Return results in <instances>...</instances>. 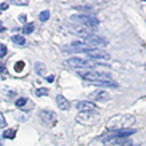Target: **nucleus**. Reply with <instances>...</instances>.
I'll list each match as a JSON object with an SVG mask.
<instances>
[{
    "label": "nucleus",
    "instance_id": "5",
    "mask_svg": "<svg viewBox=\"0 0 146 146\" xmlns=\"http://www.w3.org/2000/svg\"><path fill=\"white\" fill-rule=\"evenodd\" d=\"M70 19L82 26H86L89 27H93L100 24V20L97 17L89 15H73L72 17H70Z\"/></svg>",
    "mask_w": 146,
    "mask_h": 146
},
{
    "label": "nucleus",
    "instance_id": "17",
    "mask_svg": "<svg viewBox=\"0 0 146 146\" xmlns=\"http://www.w3.org/2000/svg\"><path fill=\"white\" fill-rule=\"evenodd\" d=\"M50 17V13L48 10H45V11H42L40 14H39V19L42 21V22H46Z\"/></svg>",
    "mask_w": 146,
    "mask_h": 146
},
{
    "label": "nucleus",
    "instance_id": "28",
    "mask_svg": "<svg viewBox=\"0 0 146 146\" xmlns=\"http://www.w3.org/2000/svg\"><path fill=\"white\" fill-rule=\"evenodd\" d=\"M4 70H5V67H4V65H3V63L0 62V73H2Z\"/></svg>",
    "mask_w": 146,
    "mask_h": 146
},
{
    "label": "nucleus",
    "instance_id": "22",
    "mask_svg": "<svg viewBox=\"0 0 146 146\" xmlns=\"http://www.w3.org/2000/svg\"><path fill=\"white\" fill-rule=\"evenodd\" d=\"M12 5H17V6H27L29 4V1H18V0H16V1H11Z\"/></svg>",
    "mask_w": 146,
    "mask_h": 146
},
{
    "label": "nucleus",
    "instance_id": "23",
    "mask_svg": "<svg viewBox=\"0 0 146 146\" xmlns=\"http://www.w3.org/2000/svg\"><path fill=\"white\" fill-rule=\"evenodd\" d=\"M6 125H7V122H6V120H5V117L3 114L0 112V128H4Z\"/></svg>",
    "mask_w": 146,
    "mask_h": 146
},
{
    "label": "nucleus",
    "instance_id": "18",
    "mask_svg": "<svg viewBox=\"0 0 146 146\" xmlns=\"http://www.w3.org/2000/svg\"><path fill=\"white\" fill-rule=\"evenodd\" d=\"M36 95L38 97L40 96H48V90L47 88H40L36 90Z\"/></svg>",
    "mask_w": 146,
    "mask_h": 146
},
{
    "label": "nucleus",
    "instance_id": "9",
    "mask_svg": "<svg viewBox=\"0 0 146 146\" xmlns=\"http://www.w3.org/2000/svg\"><path fill=\"white\" fill-rule=\"evenodd\" d=\"M76 108L80 110V111H94L97 108L96 104L89 102V100H81L76 104Z\"/></svg>",
    "mask_w": 146,
    "mask_h": 146
},
{
    "label": "nucleus",
    "instance_id": "20",
    "mask_svg": "<svg viewBox=\"0 0 146 146\" xmlns=\"http://www.w3.org/2000/svg\"><path fill=\"white\" fill-rule=\"evenodd\" d=\"M7 48L6 45L0 43V58H3L7 55Z\"/></svg>",
    "mask_w": 146,
    "mask_h": 146
},
{
    "label": "nucleus",
    "instance_id": "6",
    "mask_svg": "<svg viewBox=\"0 0 146 146\" xmlns=\"http://www.w3.org/2000/svg\"><path fill=\"white\" fill-rule=\"evenodd\" d=\"M70 31L71 33L75 34L77 36H82V38H89V36H93L94 34V29H92L91 27H86V26H72L70 27Z\"/></svg>",
    "mask_w": 146,
    "mask_h": 146
},
{
    "label": "nucleus",
    "instance_id": "3",
    "mask_svg": "<svg viewBox=\"0 0 146 146\" xmlns=\"http://www.w3.org/2000/svg\"><path fill=\"white\" fill-rule=\"evenodd\" d=\"M100 116L95 111H80L76 116V121L84 126H93L100 121Z\"/></svg>",
    "mask_w": 146,
    "mask_h": 146
},
{
    "label": "nucleus",
    "instance_id": "19",
    "mask_svg": "<svg viewBox=\"0 0 146 146\" xmlns=\"http://www.w3.org/2000/svg\"><path fill=\"white\" fill-rule=\"evenodd\" d=\"M25 67V63L23 62V61H18L16 63V65L15 67H14V68H15V70L17 72H21L23 70V68H24Z\"/></svg>",
    "mask_w": 146,
    "mask_h": 146
},
{
    "label": "nucleus",
    "instance_id": "7",
    "mask_svg": "<svg viewBox=\"0 0 146 146\" xmlns=\"http://www.w3.org/2000/svg\"><path fill=\"white\" fill-rule=\"evenodd\" d=\"M87 56L91 58H95V59H103V60H109L111 58L110 54L107 53L104 50H100L99 48H91L89 49L88 51L85 53Z\"/></svg>",
    "mask_w": 146,
    "mask_h": 146
},
{
    "label": "nucleus",
    "instance_id": "13",
    "mask_svg": "<svg viewBox=\"0 0 146 146\" xmlns=\"http://www.w3.org/2000/svg\"><path fill=\"white\" fill-rule=\"evenodd\" d=\"M35 70L39 76H43L46 72V66L41 62H36L35 64Z\"/></svg>",
    "mask_w": 146,
    "mask_h": 146
},
{
    "label": "nucleus",
    "instance_id": "26",
    "mask_svg": "<svg viewBox=\"0 0 146 146\" xmlns=\"http://www.w3.org/2000/svg\"><path fill=\"white\" fill-rule=\"evenodd\" d=\"M8 8V5L7 3H2L1 4V9L2 10H6V9Z\"/></svg>",
    "mask_w": 146,
    "mask_h": 146
},
{
    "label": "nucleus",
    "instance_id": "2",
    "mask_svg": "<svg viewBox=\"0 0 146 146\" xmlns=\"http://www.w3.org/2000/svg\"><path fill=\"white\" fill-rule=\"evenodd\" d=\"M64 64L72 68H86V70H93L98 66H106L102 63H97L89 59L81 58H71L64 61Z\"/></svg>",
    "mask_w": 146,
    "mask_h": 146
},
{
    "label": "nucleus",
    "instance_id": "12",
    "mask_svg": "<svg viewBox=\"0 0 146 146\" xmlns=\"http://www.w3.org/2000/svg\"><path fill=\"white\" fill-rule=\"evenodd\" d=\"M93 85H96V86H104V87H117L118 85L115 83V82H113L112 80H100V81H95V82H92Z\"/></svg>",
    "mask_w": 146,
    "mask_h": 146
},
{
    "label": "nucleus",
    "instance_id": "15",
    "mask_svg": "<svg viewBox=\"0 0 146 146\" xmlns=\"http://www.w3.org/2000/svg\"><path fill=\"white\" fill-rule=\"evenodd\" d=\"M3 137L5 139H9V140H13L16 137V131L12 130V129H8L7 131H4Z\"/></svg>",
    "mask_w": 146,
    "mask_h": 146
},
{
    "label": "nucleus",
    "instance_id": "4",
    "mask_svg": "<svg viewBox=\"0 0 146 146\" xmlns=\"http://www.w3.org/2000/svg\"><path fill=\"white\" fill-rule=\"evenodd\" d=\"M79 75L84 79L85 80H88L90 82H95V81H100V80H111V74L108 72H103V71H96V70H91V71H85V72H78Z\"/></svg>",
    "mask_w": 146,
    "mask_h": 146
},
{
    "label": "nucleus",
    "instance_id": "27",
    "mask_svg": "<svg viewBox=\"0 0 146 146\" xmlns=\"http://www.w3.org/2000/svg\"><path fill=\"white\" fill-rule=\"evenodd\" d=\"M5 30H6V27H3V22L0 20V32H4Z\"/></svg>",
    "mask_w": 146,
    "mask_h": 146
},
{
    "label": "nucleus",
    "instance_id": "11",
    "mask_svg": "<svg viewBox=\"0 0 146 146\" xmlns=\"http://www.w3.org/2000/svg\"><path fill=\"white\" fill-rule=\"evenodd\" d=\"M57 100V103H58V106L59 107V109L62 110V111H67L70 108V103L68 102L67 99L65 97H63L62 95L58 94L56 98Z\"/></svg>",
    "mask_w": 146,
    "mask_h": 146
},
{
    "label": "nucleus",
    "instance_id": "8",
    "mask_svg": "<svg viewBox=\"0 0 146 146\" xmlns=\"http://www.w3.org/2000/svg\"><path fill=\"white\" fill-rule=\"evenodd\" d=\"M89 98L95 102H106L110 99V93L106 90H97L89 95Z\"/></svg>",
    "mask_w": 146,
    "mask_h": 146
},
{
    "label": "nucleus",
    "instance_id": "1",
    "mask_svg": "<svg viewBox=\"0 0 146 146\" xmlns=\"http://www.w3.org/2000/svg\"><path fill=\"white\" fill-rule=\"evenodd\" d=\"M135 121V117L131 114H120V115L114 116L109 121V129L113 131L130 129Z\"/></svg>",
    "mask_w": 146,
    "mask_h": 146
},
{
    "label": "nucleus",
    "instance_id": "21",
    "mask_svg": "<svg viewBox=\"0 0 146 146\" xmlns=\"http://www.w3.org/2000/svg\"><path fill=\"white\" fill-rule=\"evenodd\" d=\"M27 102V100L26 98H19L16 102V106L17 107H23L25 106Z\"/></svg>",
    "mask_w": 146,
    "mask_h": 146
},
{
    "label": "nucleus",
    "instance_id": "10",
    "mask_svg": "<svg viewBox=\"0 0 146 146\" xmlns=\"http://www.w3.org/2000/svg\"><path fill=\"white\" fill-rule=\"evenodd\" d=\"M40 118L42 119L43 121L46 123H52L56 121L57 118V114L54 111H42L40 112Z\"/></svg>",
    "mask_w": 146,
    "mask_h": 146
},
{
    "label": "nucleus",
    "instance_id": "25",
    "mask_svg": "<svg viewBox=\"0 0 146 146\" xmlns=\"http://www.w3.org/2000/svg\"><path fill=\"white\" fill-rule=\"evenodd\" d=\"M54 78H55L54 75H50V76L46 78V80H47V81L49 82V83H51V82H53V80H54Z\"/></svg>",
    "mask_w": 146,
    "mask_h": 146
},
{
    "label": "nucleus",
    "instance_id": "14",
    "mask_svg": "<svg viewBox=\"0 0 146 146\" xmlns=\"http://www.w3.org/2000/svg\"><path fill=\"white\" fill-rule=\"evenodd\" d=\"M12 41L15 44L17 45H24L26 43V39L24 36H19V35H15V36H13L12 38H11Z\"/></svg>",
    "mask_w": 146,
    "mask_h": 146
},
{
    "label": "nucleus",
    "instance_id": "24",
    "mask_svg": "<svg viewBox=\"0 0 146 146\" xmlns=\"http://www.w3.org/2000/svg\"><path fill=\"white\" fill-rule=\"evenodd\" d=\"M18 19H19L21 22L25 23V22L27 21V16H26V15H24V14H21V15L18 16Z\"/></svg>",
    "mask_w": 146,
    "mask_h": 146
},
{
    "label": "nucleus",
    "instance_id": "16",
    "mask_svg": "<svg viewBox=\"0 0 146 146\" xmlns=\"http://www.w3.org/2000/svg\"><path fill=\"white\" fill-rule=\"evenodd\" d=\"M33 31H34V23L33 22L29 23V24L25 25L24 27H23V33L24 34L29 35V34L32 33Z\"/></svg>",
    "mask_w": 146,
    "mask_h": 146
}]
</instances>
